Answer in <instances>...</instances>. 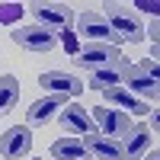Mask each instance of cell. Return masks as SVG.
<instances>
[{
    "instance_id": "cell-1",
    "label": "cell",
    "mask_w": 160,
    "mask_h": 160,
    "mask_svg": "<svg viewBox=\"0 0 160 160\" xmlns=\"http://www.w3.org/2000/svg\"><path fill=\"white\" fill-rule=\"evenodd\" d=\"M122 90H128L131 96L141 93L148 96L151 102H157V90H160V80H157V61L144 58L141 64H128L122 71Z\"/></svg>"
},
{
    "instance_id": "cell-2",
    "label": "cell",
    "mask_w": 160,
    "mask_h": 160,
    "mask_svg": "<svg viewBox=\"0 0 160 160\" xmlns=\"http://www.w3.org/2000/svg\"><path fill=\"white\" fill-rule=\"evenodd\" d=\"M74 64L83 68V71H125L128 58L115 45H90V48H80Z\"/></svg>"
},
{
    "instance_id": "cell-3",
    "label": "cell",
    "mask_w": 160,
    "mask_h": 160,
    "mask_svg": "<svg viewBox=\"0 0 160 160\" xmlns=\"http://www.w3.org/2000/svg\"><path fill=\"white\" fill-rule=\"evenodd\" d=\"M106 22L122 42H144V22L118 3H106Z\"/></svg>"
},
{
    "instance_id": "cell-4",
    "label": "cell",
    "mask_w": 160,
    "mask_h": 160,
    "mask_svg": "<svg viewBox=\"0 0 160 160\" xmlns=\"http://www.w3.org/2000/svg\"><path fill=\"white\" fill-rule=\"evenodd\" d=\"M77 29H80V35H83V38H90L93 45H115V48H118V42H122V38L109 29L106 16H102V13H96V10H83V13H80Z\"/></svg>"
},
{
    "instance_id": "cell-5",
    "label": "cell",
    "mask_w": 160,
    "mask_h": 160,
    "mask_svg": "<svg viewBox=\"0 0 160 160\" xmlns=\"http://www.w3.org/2000/svg\"><path fill=\"white\" fill-rule=\"evenodd\" d=\"M32 16H35V26H42L45 32L61 35L64 29H71L74 13L64 3H32Z\"/></svg>"
},
{
    "instance_id": "cell-6",
    "label": "cell",
    "mask_w": 160,
    "mask_h": 160,
    "mask_svg": "<svg viewBox=\"0 0 160 160\" xmlns=\"http://www.w3.org/2000/svg\"><path fill=\"white\" fill-rule=\"evenodd\" d=\"M90 122H93V131H99L102 138H115V141L131 128V118L122 115L118 109H109V106H96L90 112Z\"/></svg>"
},
{
    "instance_id": "cell-7",
    "label": "cell",
    "mask_w": 160,
    "mask_h": 160,
    "mask_svg": "<svg viewBox=\"0 0 160 160\" xmlns=\"http://www.w3.org/2000/svg\"><path fill=\"white\" fill-rule=\"evenodd\" d=\"M154 141V131L144 125V122H131V128L125 131L122 138H118V148H122V160H141L148 154Z\"/></svg>"
},
{
    "instance_id": "cell-8",
    "label": "cell",
    "mask_w": 160,
    "mask_h": 160,
    "mask_svg": "<svg viewBox=\"0 0 160 160\" xmlns=\"http://www.w3.org/2000/svg\"><path fill=\"white\" fill-rule=\"evenodd\" d=\"M13 42L26 51H38V55H48V51H55L58 45V35L45 32L42 26H19V29H13Z\"/></svg>"
},
{
    "instance_id": "cell-9",
    "label": "cell",
    "mask_w": 160,
    "mask_h": 160,
    "mask_svg": "<svg viewBox=\"0 0 160 160\" xmlns=\"http://www.w3.org/2000/svg\"><path fill=\"white\" fill-rule=\"evenodd\" d=\"M32 151V128L29 125H13L0 135V157L3 160H19Z\"/></svg>"
},
{
    "instance_id": "cell-10",
    "label": "cell",
    "mask_w": 160,
    "mask_h": 160,
    "mask_svg": "<svg viewBox=\"0 0 160 160\" xmlns=\"http://www.w3.org/2000/svg\"><path fill=\"white\" fill-rule=\"evenodd\" d=\"M38 83L42 90H51V96H77V93H83V80L77 74H68V71H45L38 77Z\"/></svg>"
},
{
    "instance_id": "cell-11",
    "label": "cell",
    "mask_w": 160,
    "mask_h": 160,
    "mask_svg": "<svg viewBox=\"0 0 160 160\" xmlns=\"http://www.w3.org/2000/svg\"><path fill=\"white\" fill-rule=\"evenodd\" d=\"M55 118H58V125L68 131V138H83V135L93 131L90 112L83 109V106H77V102H68V106L61 109V115H55Z\"/></svg>"
},
{
    "instance_id": "cell-12",
    "label": "cell",
    "mask_w": 160,
    "mask_h": 160,
    "mask_svg": "<svg viewBox=\"0 0 160 160\" xmlns=\"http://www.w3.org/2000/svg\"><path fill=\"white\" fill-rule=\"evenodd\" d=\"M64 106H68V96H42L35 99L29 106V112H26V122H29V128H45L51 118H55V112H61Z\"/></svg>"
},
{
    "instance_id": "cell-13",
    "label": "cell",
    "mask_w": 160,
    "mask_h": 160,
    "mask_svg": "<svg viewBox=\"0 0 160 160\" xmlns=\"http://www.w3.org/2000/svg\"><path fill=\"white\" fill-rule=\"evenodd\" d=\"M80 141L87 148V157H93V160H122V148H118L115 138H102L99 131H90Z\"/></svg>"
},
{
    "instance_id": "cell-14",
    "label": "cell",
    "mask_w": 160,
    "mask_h": 160,
    "mask_svg": "<svg viewBox=\"0 0 160 160\" xmlns=\"http://www.w3.org/2000/svg\"><path fill=\"white\" fill-rule=\"evenodd\" d=\"M102 99L109 109H118V112H131V115H148V102L138 99V96H131L128 90L122 87H109V90H102Z\"/></svg>"
},
{
    "instance_id": "cell-15",
    "label": "cell",
    "mask_w": 160,
    "mask_h": 160,
    "mask_svg": "<svg viewBox=\"0 0 160 160\" xmlns=\"http://www.w3.org/2000/svg\"><path fill=\"white\" fill-rule=\"evenodd\" d=\"M16 102H19V77L0 74V118L10 115Z\"/></svg>"
},
{
    "instance_id": "cell-16",
    "label": "cell",
    "mask_w": 160,
    "mask_h": 160,
    "mask_svg": "<svg viewBox=\"0 0 160 160\" xmlns=\"http://www.w3.org/2000/svg\"><path fill=\"white\" fill-rule=\"evenodd\" d=\"M51 160H87V148L80 138H58L51 144Z\"/></svg>"
},
{
    "instance_id": "cell-17",
    "label": "cell",
    "mask_w": 160,
    "mask_h": 160,
    "mask_svg": "<svg viewBox=\"0 0 160 160\" xmlns=\"http://www.w3.org/2000/svg\"><path fill=\"white\" fill-rule=\"evenodd\" d=\"M109 87H122V71H93L90 74V90H109Z\"/></svg>"
},
{
    "instance_id": "cell-18",
    "label": "cell",
    "mask_w": 160,
    "mask_h": 160,
    "mask_svg": "<svg viewBox=\"0 0 160 160\" xmlns=\"http://www.w3.org/2000/svg\"><path fill=\"white\" fill-rule=\"evenodd\" d=\"M22 13H26L22 3H0V26H13V22H19Z\"/></svg>"
},
{
    "instance_id": "cell-19",
    "label": "cell",
    "mask_w": 160,
    "mask_h": 160,
    "mask_svg": "<svg viewBox=\"0 0 160 160\" xmlns=\"http://www.w3.org/2000/svg\"><path fill=\"white\" fill-rule=\"evenodd\" d=\"M58 38H61V45H64V51H68L71 58H77V55H80V38H77V32L64 29V32H61Z\"/></svg>"
},
{
    "instance_id": "cell-20",
    "label": "cell",
    "mask_w": 160,
    "mask_h": 160,
    "mask_svg": "<svg viewBox=\"0 0 160 160\" xmlns=\"http://www.w3.org/2000/svg\"><path fill=\"white\" fill-rule=\"evenodd\" d=\"M135 7H138V10H148V13H157V10H160L157 3H148V0H138Z\"/></svg>"
},
{
    "instance_id": "cell-21",
    "label": "cell",
    "mask_w": 160,
    "mask_h": 160,
    "mask_svg": "<svg viewBox=\"0 0 160 160\" xmlns=\"http://www.w3.org/2000/svg\"><path fill=\"white\" fill-rule=\"evenodd\" d=\"M157 35H160V26H157V22H151V42H154V45H157Z\"/></svg>"
},
{
    "instance_id": "cell-22",
    "label": "cell",
    "mask_w": 160,
    "mask_h": 160,
    "mask_svg": "<svg viewBox=\"0 0 160 160\" xmlns=\"http://www.w3.org/2000/svg\"><path fill=\"white\" fill-rule=\"evenodd\" d=\"M141 160H160V154H157V151H154V148H151V151H148V154H144V157H141Z\"/></svg>"
},
{
    "instance_id": "cell-23",
    "label": "cell",
    "mask_w": 160,
    "mask_h": 160,
    "mask_svg": "<svg viewBox=\"0 0 160 160\" xmlns=\"http://www.w3.org/2000/svg\"><path fill=\"white\" fill-rule=\"evenodd\" d=\"M32 160H42V157H32Z\"/></svg>"
},
{
    "instance_id": "cell-24",
    "label": "cell",
    "mask_w": 160,
    "mask_h": 160,
    "mask_svg": "<svg viewBox=\"0 0 160 160\" xmlns=\"http://www.w3.org/2000/svg\"><path fill=\"white\" fill-rule=\"evenodd\" d=\"M87 160H90V157H87Z\"/></svg>"
}]
</instances>
